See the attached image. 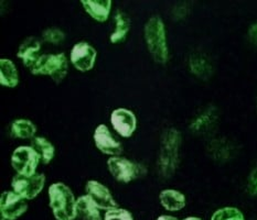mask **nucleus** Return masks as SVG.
I'll use <instances>...</instances> for the list:
<instances>
[{
	"mask_svg": "<svg viewBox=\"0 0 257 220\" xmlns=\"http://www.w3.org/2000/svg\"><path fill=\"white\" fill-rule=\"evenodd\" d=\"M181 143V132L176 128L166 129L161 135L157 164L159 174L164 178L171 177L178 168L179 161H180Z\"/></svg>",
	"mask_w": 257,
	"mask_h": 220,
	"instance_id": "1",
	"label": "nucleus"
},
{
	"mask_svg": "<svg viewBox=\"0 0 257 220\" xmlns=\"http://www.w3.org/2000/svg\"><path fill=\"white\" fill-rule=\"evenodd\" d=\"M145 41L154 60L159 64H165L169 59V48L167 41V31L163 19L153 16L145 25Z\"/></svg>",
	"mask_w": 257,
	"mask_h": 220,
	"instance_id": "2",
	"label": "nucleus"
},
{
	"mask_svg": "<svg viewBox=\"0 0 257 220\" xmlns=\"http://www.w3.org/2000/svg\"><path fill=\"white\" fill-rule=\"evenodd\" d=\"M49 204L57 220H74L76 213V199L73 191L64 183H53L48 189Z\"/></svg>",
	"mask_w": 257,
	"mask_h": 220,
	"instance_id": "3",
	"label": "nucleus"
},
{
	"mask_svg": "<svg viewBox=\"0 0 257 220\" xmlns=\"http://www.w3.org/2000/svg\"><path fill=\"white\" fill-rule=\"evenodd\" d=\"M69 62L64 53L42 54L30 67V72L35 75H49L57 83L68 74Z\"/></svg>",
	"mask_w": 257,
	"mask_h": 220,
	"instance_id": "4",
	"label": "nucleus"
},
{
	"mask_svg": "<svg viewBox=\"0 0 257 220\" xmlns=\"http://www.w3.org/2000/svg\"><path fill=\"white\" fill-rule=\"evenodd\" d=\"M40 162V156L31 145H20L15 149L11 155V165L19 175H35Z\"/></svg>",
	"mask_w": 257,
	"mask_h": 220,
	"instance_id": "5",
	"label": "nucleus"
},
{
	"mask_svg": "<svg viewBox=\"0 0 257 220\" xmlns=\"http://www.w3.org/2000/svg\"><path fill=\"white\" fill-rule=\"evenodd\" d=\"M46 184L44 174L36 173L35 175L25 176L17 175L11 180V187L17 194L24 197L25 199H33L41 193Z\"/></svg>",
	"mask_w": 257,
	"mask_h": 220,
	"instance_id": "6",
	"label": "nucleus"
},
{
	"mask_svg": "<svg viewBox=\"0 0 257 220\" xmlns=\"http://www.w3.org/2000/svg\"><path fill=\"white\" fill-rule=\"evenodd\" d=\"M107 166L113 177L121 183H130L142 174L143 167L122 156H111L107 161Z\"/></svg>",
	"mask_w": 257,
	"mask_h": 220,
	"instance_id": "7",
	"label": "nucleus"
},
{
	"mask_svg": "<svg viewBox=\"0 0 257 220\" xmlns=\"http://www.w3.org/2000/svg\"><path fill=\"white\" fill-rule=\"evenodd\" d=\"M27 199L14 190H6L0 198V212L5 220H16L28 209Z\"/></svg>",
	"mask_w": 257,
	"mask_h": 220,
	"instance_id": "8",
	"label": "nucleus"
},
{
	"mask_svg": "<svg viewBox=\"0 0 257 220\" xmlns=\"http://www.w3.org/2000/svg\"><path fill=\"white\" fill-rule=\"evenodd\" d=\"M97 52L94 47L85 41L77 42L71 50L70 61L75 69L81 72H87L93 69L96 62Z\"/></svg>",
	"mask_w": 257,
	"mask_h": 220,
	"instance_id": "9",
	"label": "nucleus"
},
{
	"mask_svg": "<svg viewBox=\"0 0 257 220\" xmlns=\"http://www.w3.org/2000/svg\"><path fill=\"white\" fill-rule=\"evenodd\" d=\"M110 123L115 131L124 138H130L137 128V119L134 112L126 108H117L110 114Z\"/></svg>",
	"mask_w": 257,
	"mask_h": 220,
	"instance_id": "10",
	"label": "nucleus"
},
{
	"mask_svg": "<svg viewBox=\"0 0 257 220\" xmlns=\"http://www.w3.org/2000/svg\"><path fill=\"white\" fill-rule=\"evenodd\" d=\"M85 190L99 209L109 210L117 207V202L111 195L110 190L97 180H88L85 186Z\"/></svg>",
	"mask_w": 257,
	"mask_h": 220,
	"instance_id": "11",
	"label": "nucleus"
},
{
	"mask_svg": "<svg viewBox=\"0 0 257 220\" xmlns=\"http://www.w3.org/2000/svg\"><path fill=\"white\" fill-rule=\"evenodd\" d=\"M93 139L96 148L104 154L111 156L121 153L122 146L113 135H111L108 127L106 125H98L95 129Z\"/></svg>",
	"mask_w": 257,
	"mask_h": 220,
	"instance_id": "12",
	"label": "nucleus"
},
{
	"mask_svg": "<svg viewBox=\"0 0 257 220\" xmlns=\"http://www.w3.org/2000/svg\"><path fill=\"white\" fill-rule=\"evenodd\" d=\"M40 50V41H39L36 37H28L25 39L24 42L20 44L17 55H18V58L24 61V64L30 69V67L36 63L37 60L40 58V54H39Z\"/></svg>",
	"mask_w": 257,
	"mask_h": 220,
	"instance_id": "13",
	"label": "nucleus"
},
{
	"mask_svg": "<svg viewBox=\"0 0 257 220\" xmlns=\"http://www.w3.org/2000/svg\"><path fill=\"white\" fill-rule=\"evenodd\" d=\"M189 67L193 75L202 80L209 78L213 73V65L210 58L205 53L195 52L190 55Z\"/></svg>",
	"mask_w": 257,
	"mask_h": 220,
	"instance_id": "14",
	"label": "nucleus"
},
{
	"mask_svg": "<svg viewBox=\"0 0 257 220\" xmlns=\"http://www.w3.org/2000/svg\"><path fill=\"white\" fill-rule=\"evenodd\" d=\"M82 6L94 20L104 22L108 19L111 5L110 0H82Z\"/></svg>",
	"mask_w": 257,
	"mask_h": 220,
	"instance_id": "15",
	"label": "nucleus"
},
{
	"mask_svg": "<svg viewBox=\"0 0 257 220\" xmlns=\"http://www.w3.org/2000/svg\"><path fill=\"white\" fill-rule=\"evenodd\" d=\"M160 204L169 211H179L187 205L186 195L177 189H164L159 194Z\"/></svg>",
	"mask_w": 257,
	"mask_h": 220,
	"instance_id": "16",
	"label": "nucleus"
},
{
	"mask_svg": "<svg viewBox=\"0 0 257 220\" xmlns=\"http://www.w3.org/2000/svg\"><path fill=\"white\" fill-rule=\"evenodd\" d=\"M216 119V109L214 107H210V108H206L205 110L201 111L199 115L193 118L191 123H190V129L194 133H204L215 125Z\"/></svg>",
	"mask_w": 257,
	"mask_h": 220,
	"instance_id": "17",
	"label": "nucleus"
},
{
	"mask_svg": "<svg viewBox=\"0 0 257 220\" xmlns=\"http://www.w3.org/2000/svg\"><path fill=\"white\" fill-rule=\"evenodd\" d=\"M76 213L82 220H103L99 208L94 204L87 194L80 196L76 199Z\"/></svg>",
	"mask_w": 257,
	"mask_h": 220,
	"instance_id": "18",
	"label": "nucleus"
},
{
	"mask_svg": "<svg viewBox=\"0 0 257 220\" xmlns=\"http://www.w3.org/2000/svg\"><path fill=\"white\" fill-rule=\"evenodd\" d=\"M0 84L9 88H15L19 84L18 70L9 59L0 60Z\"/></svg>",
	"mask_w": 257,
	"mask_h": 220,
	"instance_id": "19",
	"label": "nucleus"
},
{
	"mask_svg": "<svg viewBox=\"0 0 257 220\" xmlns=\"http://www.w3.org/2000/svg\"><path fill=\"white\" fill-rule=\"evenodd\" d=\"M115 24L116 28L114 32H111L109 37V41L111 43H118L124 41L128 32L131 30V19L124 11L117 10L115 13Z\"/></svg>",
	"mask_w": 257,
	"mask_h": 220,
	"instance_id": "20",
	"label": "nucleus"
},
{
	"mask_svg": "<svg viewBox=\"0 0 257 220\" xmlns=\"http://www.w3.org/2000/svg\"><path fill=\"white\" fill-rule=\"evenodd\" d=\"M31 146L40 156L43 164H48L51 162L55 154L54 145L44 137H35L31 139Z\"/></svg>",
	"mask_w": 257,
	"mask_h": 220,
	"instance_id": "21",
	"label": "nucleus"
},
{
	"mask_svg": "<svg viewBox=\"0 0 257 220\" xmlns=\"http://www.w3.org/2000/svg\"><path fill=\"white\" fill-rule=\"evenodd\" d=\"M10 132L16 138L32 139L37 132V126L29 119H16L11 123Z\"/></svg>",
	"mask_w": 257,
	"mask_h": 220,
	"instance_id": "22",
	"label": "nucleus"
},
{
	"mask_svg": "<svg viewBox=\"0 0 257 220\" xmlns=\"http://www.w3.org/2000/svg\"><path fill=\"white\" fill-rule=\"evenodd\" d=\"M210 220H245V216L238 208L226 206L216 209L212 213Z\"/></svg>",
	"mask_w": 257,
	"mask_h": 220,
	"instance_id": "23",
	"label": "nucleus"
},
{
	"mask_svg": "<svg viewBox=\"0 0 257 220\" xmlns=\"http://www.w3.org/2000/svg\"><path fill=\"white\" fill-rule=\"evenodd\" d=\"M210 151L212 156L215 160H227L231 154V148L224 140H215L210 145Z\"/></svg>",
	"mask_w": 257,
	"mask_h": 220,
	"instance_id": "24",
	"label": "nucleus"
},
{
	"mask_svg": "<svg viewBox=\"0 0 257 220\" xmlns=\"http://www.w3.org/2000/svg\"><path fill=\"white\" fill-rule=\"evenodd\" d=\"M104 220H134V216L130 210L125 209V208L116 207L113 209L106 210Z\"/></svg>",
	"mask_w": 257,
	"mask_h": 220,
	"instance_id": "25",
	"label": "nucleus"
},
{
	"mask_svg": "<svg viewBox=\"0 0 257 220\" xmlns=\"http://www.w3.org/2000/svg\"><path fill=\"white\" fill-rule=\"evenodd\" d=\"M44 41L52 44H59L65 39V33L59 28H48L42 32Z\"/></svg>",
	"mask_w": 257,
	"mask_h": 220,
	"instance_id": "26",
	"label": "nucleus"
},
{
	"mask_svg": "<svg viewBox=\"0 0 257 220\" xmlns=\"http://www.w3.org/2000/svg\"><path fill=\"white\" fill-rule=\"evenodd\" d=\"M247 191L249 195L257 196V166L250 171L247 177Z\"/></svg>",
	"mask_w": 257,
	"mask_h": 220,
	"instance_id": "27",
	"label": "nucleus"
},
{
	"mask_svg": "<svg viewBox=\"0 0 257 220\" xmlns=\"http://www.w3.org/2000/svg\"><path fill=\"white\" fill-rule=\"evenodd\" d=\"M189 13V5L187 3H179L172 9V15L176 19H184Z\"/></svg>",
	"mask_w": 257,
	"mask_h": 220,
	"instance_id": "28",
	"label": "nucleus"
},
{
	"mask_svg": "<svg viewBox=\"0 0 257 220\" xmlns=\"http://www.w3.org/2000/svg\"><path fill=\"white\" fill-rule=\"evenodd\" d=\"M248 41L252 43L255 48H257V21L250 25L247 31Z\"/></svg>",
	"mask_w": 257,
	"mask_h": 220,
	"instance_id": "29",
	"label": "nucleus"
},
{
	"mask_svg": "<svg viewBox=\"0 0 257 220\" xmlns=\"http://www.w3.org/2000/svg\"><path fill=\"white\" fill-rule=\"evenodd\" d=\"M157 220H179V219L170 215H161L157 218Z\"/></svg>",
	"mask_w": 257,
	"mask_h": 220,
	"instance_id": "30",
	"label": "nucleus"
},
{
	"mask_svg": "<svg viewBox=\"0 0 257 220\" xmlns=\"http://www.w3.org/2000/svg\"><path fill=\"white\" fill-rule=\"evenodd\" d=\"M182 220H203V219H201V218H199V217L190 216V217H187V218H184V219H182Z\"/></svg>",
	"mask_w": 257,
	"mask_h": 220,
	"instance_id": "31",
	"label": "nucleus"
}]
</instances>
